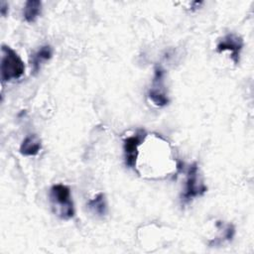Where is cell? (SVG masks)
Returning <instances> with one entry per match:
<instances>
[{"label": "cell", "instance_id": "obj_2", "mask_svg": "<svg viewBox=\"0 0 254 254\" xmlns=\"http://www.w3.org/2000/svg\"><path fill=\"white\" fill-rule=\"evenodd\" d=\"M1 79L10 81L20 78L24 71L25 65L20 56L10 47L3 45L1 48Z\"/></svg>", "mask_w": 254, "mask_h": 254}, {"label": "cell", "instance_id": "obj_10", "mask_svg": "<svg viewBox=\"0 0 254 254\" xmlns=\"http://www.w3.org/2000/svg\"><path fill=\"white\" fill-rule=\"evenodd\" d=\"M87 206L98 216H104L107 213V202L104 193L99 192L93 198L88 200Z\"/></svg>", "mask_w": 254, "mask_h": 254}, {"label": "cell", "instance_id": "obj_11", "mask_svg": "<svg viewBox=\"0 0 254 254\" xmlns=\"http://www.w3.org/2000/svg\"><path fill=\"white\" fill-rule=\"evenodd\" d=\"M8 8H9V5L7 2L5 1H1V4H0V12L3 16H6V14L8 13Z\"/></svg>", "mask_w": 254, "mask_h": 254}, {"label": "cell", "instance_id": "obj_4", "mask_svg": "<svg viewBox=\"0 0 254 254\" xmlns=\"http://www.w3.org/2000/svg\"><path fill=\"white\" fill-rule=\"evenodd\" d=\"M148 96L156 106L163 107L169 103V97L164 88V70L159 65L155 68L153 84L149 89Z\"/></svg>", "mask_w": 254, "mask_h": 254}, {"label": "cell", "instance_id": "obj_9", "mask_svg": "<svg viewBox=\"0 0 254 254\" xmlns=\"http://www.w3.org/2000/svg\"><path fill=\"white\" fill-rule=\"evenodd\" d=\"M42 11V2L39 0H29L24 6L23 16L28 23H33L40 16Z\"/></svg>", "mask_w": 254, "mask_h": 254}, {"label": "cell", "instance_id": "obj_6", "mask_svg": "<svg viewBox=\"0 0 254 254\" xmlns=\"http://www.w3.org/2000/svg\"><path fill=\"white\" fill-rule=\"evenodd\" d=\"M143 138V132L137 133L125 139L123 149L125 155V163L129 168H134L138 155V147L141 144Z\"/></svg>", "mask_w": 254, "mask_h": 254}, {"label": "cell", "instance_id": "obj_7", "mask_svg": "<svg viewBox=\"0 0 254 254\" xmlns=\"http://www.w3.org/2000/svg\"><path fill=\"white\" fill-rule=\"evenodd\" d=\"M41 148L42 143L40 138L37 135L32 134L23 140L20 146V153L24 156H36L40 152Z\"/></svg>", "mask_w": 254, "mask_h": 254}, {"label": "cell", "instance_id": "obj_8", "mask_svg": "<svg viewBox=\"0 0 254 254\" xmlns=\"http://www.w3.org/2000/svg\"><path fill=\"white\" fill-rule=\"evenodd\" d=\"M53 57V48L50 45H45L41 47L33 56H32V68L33 72L37 73L43 63L49 61Z\"/></svg>", "mask_w": 254, "mask_h": 254}, {"label": "cell", "instance_id": "obj_5", "mask_svg": "<svg viewBox=\"0 0 254 254\" xmlns=\"http://www.w3.org/2000/svg\"><path fill=\"white\" fill-rule=\"evenodd\" d=\"M243 48V40L241 37L235 34H227L218 42L216 46V50L218 53H222L224 51H229L231 55V59L234 64L239 63L240 52Z\"/></svg>", "mask_w": 254, "mask_h": 254}, {"label": "cell", "instance_id": "obj_1", "mask_svg": "<svg viewBox=\"0 0 254 254\" xmlns=\"http://www.w3.org/2000/svg\"><path fill=\"white\" fill-rule=\"evenodd\" d=\"M50 199L56 214L61 218L70 219L74 216V206L67 186L63 184L54 185L50 190Z\"/></svg>", "mask_w": 254, "mask_h": 254}, {"label": "cell", "instance_id": "obj_3", "mask_svg": "<svg viewBox=\"0 0 254 254\" xmlns=\"http://www.w3.org/2000/svg\"><path fill=\"white\" fill-rule=\"evenodd\" d=\"M207 188L200 179L198 168L195 163L190 165L187 172V181L184 192L182 193V202L188 203L194 197L200 196L205 193Z\"/></svg>", "mask_w": 254, "mask_h": 254}]
</instances>
